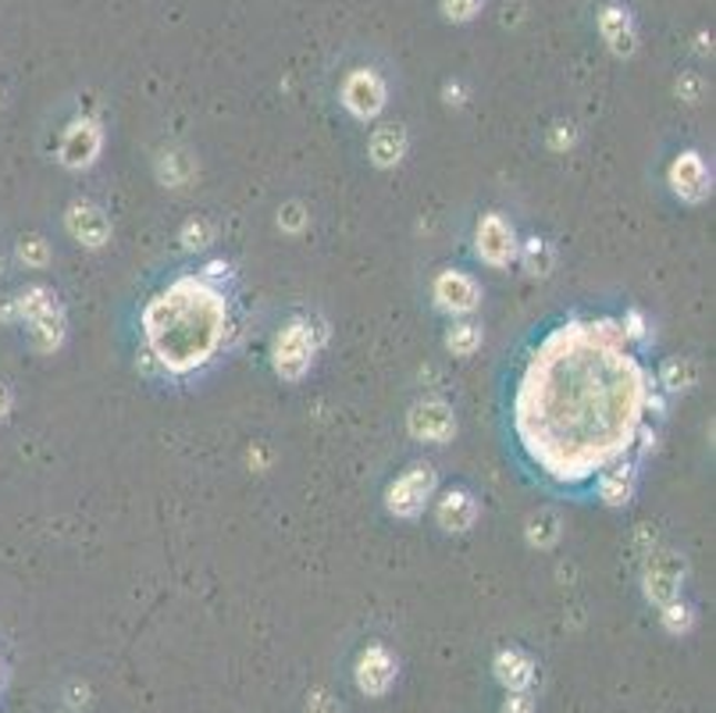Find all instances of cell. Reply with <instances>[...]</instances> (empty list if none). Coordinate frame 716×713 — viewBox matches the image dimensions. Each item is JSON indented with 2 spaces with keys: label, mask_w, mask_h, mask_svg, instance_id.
I'll use <instances>...</instances> for the list:
<instances>
[{
  "label": "cell",
  "mask_w": 716,
  "mask_h": 713,
  "mask_svg": "<svg viewBox=\"0 0 716 713\" xmlns=\"http://www.w3.org/2000/svg\"><path fill=\"white\" fill-rule=\"evenodd\" d=\"M653 418H663L656 371L621 314H559L506 364V450L559 496H592L603 471L649 453Z\"/></svg>",
  "instance_id": "1"
},
{
  "label": "cell",
  "mask_w": 716,
  "mask_h": 713,
  "mask_svg": "<svg viewBox=\"0 0 716 713\" xmlns=\"http://www.w3.org/2000/svg\"><path fill=\"white\" fill-rule=\"evenodd\" d=\"M229 264L179 271L147 300L140 314L147 356L172 379H193L211 368L232 335V300L225 293Z\"/></svg>",
  "instance_id": "2"
},
{
  "label": "cell",
  "mask_w": 716,
  "mask_h": 713,
  "mask_svg": "<svg viewBox=\"0 0 716 713\" xmlns=\"http://www.w3.org/2000/svg\"><path fill=\"white\" fill-rule=\"evenodd\" d=\"M14 308H19L22 321L29 325L32 347H37L40 353H54L64 343L68 321H64L61 300L50 285H29V290H22L19 300H14Z\"/></svg>",
  "instance_id": "3"
},
{
  "label": "cell",
  "mask_w": 716,
  "mask_h": 713,
  "mask_svg": "<svg viewBox=\"0 0 716 713\" xmlns=\"http://www.w3.org/2000/svg\"><path fill=\"white\" fill-rule=\"evenodd\" d=\"M321 339H325V332L314 329L311 318L285 321V329L275 335V347H271V364H275L279 379L300 382L306 371H311V364H314Z\"/></svg>",
  "instance_id": "4"
},
{
  "label": "cell",
  "mask_w": 716,
  "mask_h": 713,
  "mask_svg": "<svg viewBox=\"0 0 716 713\" xmlns=\"http://www.w3.org/2000/svg\"><path fill=\"white\" fill-rule=\"evenodd\" d=\"M435 489H438V479H435V468L432 464H414L406 468L396 482L389 485L385 492V506L392 518L400 521H414L424 514V506L435 500Z\"/></svg>",
  "instance_id": "5"
},
{
  "label": "cell",
  "mask_w": 716,
  "mask_h": 713,
  "mask_svg": "<svg viewBox=\"0 0 716 713\" xmlns=\"http://www.w3.org/2000/svg\"><path fill=\"white\" fill-rule=\"evenodd\" d=\"M474 250H477V258H482V264L510 268L517 261V250H521L517 229L506 222V214L488 211V214H482V222L474 229Z\"/></svg>",
  "instance_id": "6"
},
{
  "label": "cell",
  "mask_w": 716,
  "mask_h": 713,
  "mask_svg": "<svg viewBox=\"0 0 716 713\" xmlns=\"http://www.w3.org/2000/svg\"><path fill=\"white\" fill-rule=\"evenodd\" d=\"M685 574H688V568H685V556H680V553H674V550L649 553V560H645V574H642L649 603L667 606V603L680 600Z\"/></svg>",
  "instance_id": "7"
},
{
  "label": "cell",
  "mask_w": 716,
  "mask_h": 713,
  "mask_svg": "<svg viewBox=\"0 0 716 713\" xmlns=\"http://www.w3.org/2000/svg\"><path fill=\"white\" fill-rule=\"evenodd\" d=\"M432 300L438 311H446L453 318H471L477 311V303H482V285H477L467 271L442 268L432 282Z\"/></svg>",
  "instance_id": "8"
},
{
  "label": "cell",
  "mask_w": 716,
  "mask_h": 713,
  "mask_svg": "<svg viewBox=\"0 0 716 713\" xmlns=\"http://www.w3.org/2000/svg\"><path fill=\"white\" fill-rule=\"evenodd\" d=\"M406 429H411L414 439L421 443H446L456 432V414L446 400L438 396H428L411 406V414H406Z\"/></svg>",
  "instance_id": "9"
},
{
  "label": "cell",
  "mask_w": 716,
  "mask_h": 713,
  "mask_svg": "<svg viewBox=\"0 0 716 713\" xmlns=\"http://www.w3.org/2000/svg\"><path fill=\"white\" fill-rule=\"evenodd\" d=\"M100 147H104V132L93 122V118H79L64 129L61 147H58V161L72 172H82L100 158Z\"/></svg>",
  "instance_id": "10"
},
{
  "label": "cell",
  "mask_w": 716,
  "mask_h": 713,
  "mask_svg": "<svg viewBox=\"0 0 716 713\" xmlns=\"http://www.w3.org/2000/svg\"><path fill=\"white\" fill-rule=\"evenodd\" d=\"M64 229L87 250H100L111 243V218L104 208H97L93 200H75L72 208L64 211Z\"/></svg>",
  "instance_id": "11"
},
{
  "label": "cell",
  "mask_w": 716,
  "mask_h": 713,
  "mask_svg": "<svg viewBox=\"0 0 716 713\" xmlns=\"http://www.w3.org/2000/svg\"><path fill=\"white\" fill-rule=\"evenodd\" d=\"M343 108L353 118H361V122H367V118L379 114L385 108V82H382V76L367 72V68H356V72H350L346 82H343Z\"/></svg>",
  "instance_id": "12"
},
{
  "label": "cell",
  "mask_w": 716,
  "mask_h": 713,
  "mask_svg": "<svg viewBox=\"0 0 716 713\" xmlns=\"http://www.w3.org/2000/svg\"><path fill=\"white\" fill-rule=\"evenodd\" d=\"M667 179H670V190L685 203H703L713 193V172H709V164L703 161V154H695V150L680 154L670 164Z\"/></svg>",
  "instance_id": "13"
},
{
  "label": "cell",
  "mask_w": 716,
  "mask_h": 713,
  "mask_svg": "<svg viewBox=\"0 0 716 713\" xmlns=\"http://www.w3.org/2000/svg\"><path fill=\"white\" fill-rule=\"evenodd\" d=\"M477 514H482V503H477V496H474L471 489L453 485V489H446V492H442V496L435 500V518H438L442 529L453 532V535L471 532L474 521H477Z\"/></svg>",
  "instance_id": "14"
},
{
  "label": "cell",
  "mask_w": 716,
  "mask_h": 713,
  "mask_svg": "<svg viewBox=\"0 0 716 713\" xmlns=\"http://www.w3.org/2000/svg\"><path fill=\"white\" fill-rule=\"evenodd\" d=\"M396 682V660L389 656L385 646H367L356 660V685L367 695H385Z\"/></svg>",
  "instance_id": "15"
},
{
  "label": "cell",
  "mask_w": 716,
  "mask_h": 713,
  "mask_svg": "<svg viewBox=\"0 0 716 713\" xmlns=\"http://www.w3.org/2000/svg\"><path fill=\"white\" fill-rule=\"evenodd\" d=\"M635 489H638V461H624L599 474V482L592 489V500H599L606 506H624L635 496Z\"/></svg>",
  "instance_id": "16"
},
{
  "label": "cell",
  "mask_w": 716,
  "mask_h": 713,
  "mask_svg": "<svg viewBox=\"0 0 716 713\" xmlns=\"http://www.w3.org/2000/svg\"><path fill=\"white\" fill-rule=\"evenodd\" d=\"M599 29H603V40L609 43L613 54L621 58H631L638 47V37H635V22H631V14L621 8V4H606L603 14H599Z\"/></svg>",
  "instance_id": "17"
},
{
  "label": "cell",
  "mask_w": 716,
  "mask_h": 713,
  "mask_svg": "<svg viewBox=\"0 0 716 713\" xmlns=\"http://www.w3.org/2000/svg\"><path fill=\"white\" fill-rule=\"evenodd\" d=\"M367 154L371 164L379 168H396L406 158V132L400 125H382L371 132V143H367Z\"/></svg>",
  "instance_id": "18"
},
{
  "label": "cell",
  "mask_w": 716,
  "mask_h": 713,
  "mask_svg": "<svg viewBox=\"0 0 716 713\" xmlns=\"http://www.w3.org/2000/svg\"><path fill=\"white\" fill-rule=\"evenodd\" d=\"M496 677L510 689V692H527L535 682V664L532 656L521 650H503L496 656Z\"/></svg>",
  "instance_id": "19"
},
{
  "label": "cell",
  "mask_w": 716,
  "mask_h": 713,
  "mask_svg": "<svg viewBox=\"0 0 716 713\" xmlns=\"http://www.w3.org/2000/svg\"><path fill=\"white\" fill-rule=\"evenodd\" d=\"M695 375L698 371L688 356H670V361H663L656 368V389L659 393H688L695 385Z\"/></svg>",
  "instance_id": "20"
},
{
  "label": "cell",
  "mask_w": 716,
  "mask_h": 713,
  "mask_svg": "<svg viewBox=\"0 0 716 713\" xmlns=\"http://www.w3.org/2000/svg\"><path fill=\"white\" fill-rule=\"evenodd\" d=\"M517 261L524 264L527 275L545 279V275H553V268H556V250H553L549 240H538V235H532V240L521 243Z\"/></svg>",
  "instance_id": "21"
},
{
  "label": "cell",
  "mask_w": 716,
  "mask_h": 713,
  "mask_svg": "<svg viewBox=\"0 0 716 713\" xmlns=\"http://www.w3.org/2000/svg\"><path fill=\"white\" fill-rule=\"evenodd\" d=\"M559 514L556 511H538L527 518V542H532L535 550H553L559 542Z\"/></svg>",
  "instance_id": "22"
},
{
  "label": "cell",
  "mask_w": 716,
  "mask_h": 713,
  "mask_svg": "<svg viewBox=\"0 0 716 713\" xmlns=\"http://www.w3.org/2000/svg\"><path fill=\"white\" fill-rule=\"evenodd\" d=\"M482 339H485V332H482V325L477 321H453L450 325V332H446V350L453 353V356H471L477 347H482Z\"/></svg>",
  "instance_id": "23"
},
{
  "label": "cell",
  "mask_w": 716,
  "mask_h": 713,
  "mask_svg": "<svg viewBox=\"0 0 716 713\" xmlns=\"http://www.w3.org/2000/svg\"><path fill=\"white\" fill-rule=\"evenodd\" d=\"M663 614H659V621H663V627H667L670 635H688L692 632V624H695V614H692V606L688 603H680V600H674V603H667V606H659Z\"/></svg>",
  "instance_id": "24"
},
{
  "label": "cell",
  "mask_w": 716,
  "mask_h": 713,
  "mask_svg": "<svg viewBox=\"0 0 716 713\" xmlns=\"http://www.w3.org/2000/svg\"><path fill=\"white\" fill-rule=\"evenodd\" d=\"M179 243H182L185 250H203V247H211V243H214V225L208 222V218H193V222L182 225Z\"/></svg>",
  "instance_id": "25"
},
{
  "label": "cell",
  "mask_w": 716,
  "mask_h": 713,
  "mask_svg": "<svg viewBox=\"0 0 716 713\" xmlns=\"http://www.w3.org/2000/svg\"><path fill=\"white\" fill-rule=\"evenodd\" d=\"M19 258L26 268H47L50 264V243L43 240V235H26V240L19 243Z\"/></svg>",
  "instance_id": "26"
},
{
  "label": "cell",
  "mask_w": 716,
  "mask_h": 713,
  "mask_svg": "<svg viewBox=\"0 0 716 713\" xmlns=\"http://www.w3.org/2000/svg\"><path fill=\"white\" fill-rule=\"evenodd\" d=\"M306 211H303V203H285V208L279 211V225L285 229V232H303L306 229Z\"/></svg>",
  "instance_id": "27"
},
{
  "label": "cell",
  "mask_w": 716,
  "mask_h": 713,
  "mask_svg": "<svg viewBox=\"0 0 716 713\" xmlns=\"http://www.w3.org/2000/svg\"><path fill=\"white\" fill-rule=\"evenodd\" d=\"M168 168H172V175H164V182H172V185H182L185 179L193 175V164L185 161L182 154H172V158H164L161 161V172H168Z\"/></svg>",
  "instance_id": "28"
},
{
  "label": "cell",
  "mask_w": 716,
  "mask_h": 713,
  "mask_svg": "<svg viewBox=\"0 0 716 713\" xmlns=\"http://www.w3.org/2000/svg\"><path fill=\"white\" fill-rule=\"evenodd\" d=\"M485 0H442V8H446V14L453 22H467L477 14V8H482Z\"/></svg>",
  "instance_id": "29"
},
{
  "label": "cell",
  "mask_w": 716,
  "mask_h": 713,
  "mask_svg": "<svg viewBox=\"0 0 716 713\" xmlns=\"http://www.w3.org/2000/svg\"><path fill=\"white\" fill-rule=\"evenodd\" d=\"M503 713H532V695H527V692H514L506 700Z\"/></svg>",
  "instance_id": "30"
},
{
  "label": "cell",
  "mask_w": 716,
  "mask_h": 713,
  "mask_svg": "<svg viewBox=\"0 0 716 713\" xmlns=\"http://www.w3.org/2000/svg\"><path fill=\"white\" fill-rule=\"evenodd\" d=\"M311 713H339V706L329 700V695H314V700H311Z\"/></svg>",
  "instance_id": "31"
},
{
  "label": "cell",
  "mask_w": 716,
  "mask_h": 713,
  "mask_svg": "<svg viewBox=\"0 0 716 713\" xmlns=\"http://www.w3.org/2000/svg\"><path fill=\"white\" fill-rule=\"evenodd\" d=\"M11 403H14V396H11V389L0 382V421H4L8 414H11Z\"/></svg>",
  "instance_id": "32"
},
{
  "label": "cell",
  "mask_w": 716,
  "mask_h": 713,
  "mask_svg": "<svg viewBox=\"0 0 716 713\" xmlns=\"http://www.w3.org/2000/svg\"><path fill=\"white\" fill-rule=\"evenodd\" d=\"M0 268H4V253H0Z\"/></svg>",
  "instance_id": "33"
}]
</instances>
